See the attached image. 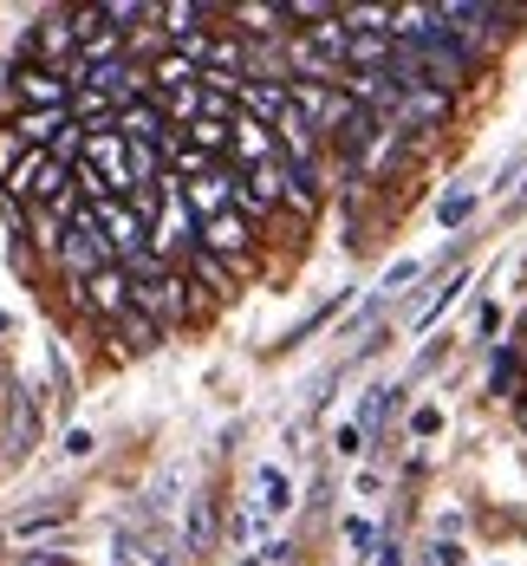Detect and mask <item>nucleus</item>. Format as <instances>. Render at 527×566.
<instances>
[{"instance_id":"obj_2","label":"nucleus","mask_w":527,"mask_h":566,"mask_svg":"<svg viewBox=\"0 0 527 566\" xmlns=\"http://www.w3.org/2000/svg\"><path fill=\"white\" fill-rule=\"evenodd\" d=\"M27 65H46V72H65L78 65V33H72V7H46L40 27L27 33Z\"/></svg>"},{"instance_id":"obj_11","label":"nucleus","mask_w":527,"mask_h":566,"mask_svg":"<svg viewBox=\"0 0 527 566\" xmlns=\"http://www.w3.org/2000/svg\"><path fill=\"white\" fill-rule=\"evenodd\" d=\"M443 117H450V92L423 85V92H410V98H404V117H398V130H436Z\"/></svg>"},{"instance_id":"obj_5","label":"nucleus","mask_w":527,"mask_h":566,"mask_svg":"<svg viewBox=\"0 0 527 566\" xmlns=\"http://www.w3.org/2000/svg\"><path fill=\"white\" fill-rule=\"evenodd\" d=\"M98 222H105V241H112L117 268H130L137 254H150V222H144L130 202H105V209H98Z\"/></svg>"},{"instance_id":"obj_12","label":"nucleus","mask_w":527,"mask_h":566,"mask_svg":"<svg viewBox=\"0 0 527 566\" xmlns=\"http://www.w3.org/2000/svg\"><path fill=\"white\" fill-rule=\"evenodd\" d=\"M182 268H189V281H196V286H209V293H222V300L234 293V268H229V261H215L209 248H196Z\"/></svg>"},{"instance_id":"obj_22","label":"nucleus","mask_w":527,"mask_h":566,"mask_svg":"<svg viewBox=\"0 0 527 566\" xmlns=\"http://www.w3.org/2000/svg\"><path fill=\"white\" fill-rule=\"evenodd\" d=\"M417 274H423V268H417V261H398V268H391V274H384V293H404V281H417Z\"/></svg>"},{"instance_id":"obj_18","label":"nucleus","mask_w":527,"mask_h":566,"mask_svg":"<svg viewBox=\"0 0 527 566\" xmlns=\"http://www.w3.org/2000/svg\"><path fill=\"white\" fill-rule=\"evenodd\" d=\"M20 164H27V144H20V130H13V124H0V189L13 182Z\"/></svg>"},{"instance_id":"obj_4","label":"nucleus","mask_w":527,"mask_h":566,"mask_svg":"<svg viewBox=\"0 0 527 566\" xmlns=\"http://www.w3.org/2000/svg\"><path fill=\"white\" fill-rule=\"evenodd\" d=\"M13 92H20V112H72V78L46 72V65H20Z\"/></svg>"},{"instance_id":"obj_24","label":"nucleus","mask_w":527,"mask_h":566,"mask_svg":"<svg viewBox=\"0 0 527 566\" xmlns=\"http://www.w3.org/2000/svg\"><path fill=\"white\" fill-rule=\"evenodd\" d=\"M189 541L209 547V502H196V514H189Z\"/></svg>"},{"instance_id":"obj_26","label":"nucleus","mask_w":527,"mask_h":566,"mask_svg":"<svg viewBox=\"0 0 527 566\" xmlns=\"http://www.w3.org/2000/svg\"><path fill=\"white\" fill-rule=\"evenodd\" d=\"M475 326H482V333H502V306H495V300H488V306H482V313H475Z\"/></svg>"},{"instance_id":"obj_27","label":"nucleus","mask_w":527,"mask_h":566,"mask_svg":"<svg viewBox=\"0 0 527 566\" xmlns=\"http://www.w3.org/2000/svg\"><path fill=\"white\" fill-rule=\"evenodd\" d=\"M515 209H527V182H521V196H515Z\"/></svg>"},{"instance_id":"obj_1","label":"nucleus","mask_w":527,"mask_h":566,"mask_svg":"<svg viewBox=\"0 0 527 566\" xmlns=\"http://www.w3.org/2000/svg\"><path fill=\"white\" fill-rule=\"evenodd\" d=\"M189 268H164L157 281H144L137 286V313H150L164 333H176L182 319H202V306H196V293H189Z\"/></svg>"},{"instance_id":"obj_14","label":"nucleus","mask_w":527,"mask_h":566,"mask_svg":"<svg viewBox=\"0 0 527 566\" xmlns=\"http://www.w3.org/2000/svg\"><path fill=\"white\" fill-rule=\"evenodd\" d=\"M164 7H150V0H105V20H112L117 33H137V27H150Z\"/></svg>"},{"instance_id":"obj_3","label":"nucleus","mask_w":527,"mask_h":566,"mask_svg":"<svg viewBox=\"0 0 527 566\" xmlns=\"http://www.w3.org/2000/svg\"><path fill=\"white\" fill-rule=\"evenodd\" d=\"M72 300H78L85 313H98V319H112V326H117V319L137 306V281H130V268H105L98 281H85Z\"/></svg>"},{"instance_id":"obj_7","label":"nucleus","mask_w":527,"mask_h":566,"mask_svg":"<svg viewBox=\"0 0 527 566\" xmlns=\"http://www.w3.org/2000/svg\"><path fill=\"white\" fill-rule=\"evenodd\" d=\"M182 196H189V209H196L202 222H209V216H229V209H234V196H241V170H229V164H222V170L196 176V182H189Z\"/></svg>"},{"instance_id":"obj_21","label":"nucleus","mask_w":527,"mask_h":566,"mask_svg":"<svg viewBox=\"0 0 527 566\" xmlns=\"http://www.w3.org/2000/svg\"><path fill=\"white\" fill-rule=\"evenodd\" d=\"M436 430H443V410H436V403H423V410L410 417V437H436Z\"/></svg>"},{"instance_id":"obj_9","label":"nucleus","mask_w":527,"mask_h":566,"mask_svg":"<svg viewBox=\"0 0 527 566\" xmlns=\"http://www.w3.org/2000/svg\"><path fill=\"white\" fill-rule=\"evenodd\" d=\"M33 443H40V410H33L27 397H13V410H7V437H0V462H20Z\"/></svg>"},{"instance_id":"obj_23","label":"nucleus","mask_w":527,"mask_h":566,"mask_svg":"<svg viewBox=\"0 0 527 566\" xmlns=\"http://www.w3.org/2000/svg\"><path fill=\"white\" fill-rule=\"evenodd\" d=\"M365 450V423H339V455H358Z\"/></svg>"},{"instance_id":"obj_19","label":"nucleus","mask_w":527,"mask_h":566,"mask_svg":"<svg viewBox=\"0 0 527 566\" xmlns=\"http://www.w3.org/2000/svg\"><path fill=\"white\" fill-rule=\"evenodd\" d=\"M515 371H521V352H495V365H488V391L508 397L515 391Z\"/></svg>"},{"instance_id":"obj_20","label":"nucleus","mask_w":527,"mask_h":566,"mask_svg":"<svg viewBox=\"0 0 527 566\" xmlns=\"http://www.w3.org/2000/svg\"><path fill=\"white\" fill-rule=\"evenodd\" d=\"M92 450H98V437H92L85 423H72V430H65V455H72V462H85Z\"/></svg>"},{"instance_id":"obj_25","label":"nucleus","mask_w":527,"mask_h":566,"mask_svg":"<svg viewBox=\"0 0 527 566\" xmlns=\"http://www.w3.org/2000/svg\"><path fill=\"white\" fill-rule=\"evenodd\" d=\"M346 547H351V554H365V547H371V521H346Z\"/></svg>"},{"instance_id":"obj_17","label":"nucleus","mask_w":527,"mask_h":566,"mask_svg":"<svg viewBox=\"0 0 527 566\" xmlns=\"http://www.w3.org/2000/svg\"><path fill=\"white\" fill-rule=\"evenodd\" d=\"M468 216H475V189H450V196L436 202V222L443 228H463Z\"/></svg>"},{"instance_id":"obj_10","label":"nucleus","mask_w":527,"mask_h":566,"mask_svg":"<svg viewBox=\"0 0 527 566\" xmlns=\"http://www.w3.org/2000/svg\"><path fill=\"white\" fill-rule=\"evenodd\" d=\"M72 124H78L72 112H20V117H13V130H20V144H27V150H53Z\"/></svg>"},{"instance_id":"obj_6","label":"nucleus","mask_w":527,"mask_h":566,"mask_svg":"<svg viewBox=\"0 0 527 566\" xmlns=\"http://www.w3.org/2000/svg\"><path fill=\"white\" fill-rule=\"evenodd\" d=\"M202 248L215 254V261H247V248H254V222L241 216V209H229V216H209L202 222Z\"/></svg>"},{"instance_id":"obj_8","label":"nucleus","mask_w":527,"mask_h":566,"mask_svg":"<svg viewBox=\"0 0 527 566\" xmlns=\"http://www.w3.org/2000/svg\"><path fill=\"white\" fill-rule=\"evenodd\" d=\"M229 7H215V0H170L164 13H157V27L170 33V46H182V40H196V33H209L202 20H222Z\"/></svg>"},{"instance_id":"obj_16","label":"nucleus","mask_w":527,"mask_h":566,"mask_svg":"<svg viewBox=\"0 0 527 566\" xmlns=\"http://www.w3.org/2000/svg\"><path fill=\"white\" fill-rule=\"evenodd\" d=\"M287 502H293V482L281 475V469H274V462H267V469H261V509H267V514H281Z\"/></svg>"},{"instance_id":"obj_13","label":"nucleus","mask_w":527,"mask_h":566,"mask_svg":"<svg viewBox=\"0 0 527 566\" xmlns=\"http://www.w3.org/2000/svg\"><path fill=\"white\" fill-rule=\"evenodd\" d=\"M117 333H124V339H130V352H157V345L170 339V333H164V326H157V319H150V313H137V306H130V313H124V319H117Z\"/></svg>"},{"instance_id":"obj_15","label":"nucleus","mask_w":527,"mask_h":566,"mask_svg":"<svg viewBox=\"0 0 527 566\" xmlns=\"http://www.w3.org/2000/svg\"><path fill=\"white\" fill-rule=\"evenodd\" d=\"M463 286H468V268H456L450 281H443V286H436V293H430V300H423V313H417V333H430V326L443 319V306H450V300H456Z\"/></svg>"}]
</instances>
